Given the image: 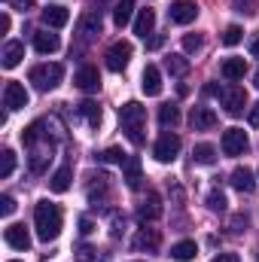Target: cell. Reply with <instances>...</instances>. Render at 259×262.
<instances>
[{
	"label": "cell",
	"instance_id": "7c38bea8",
	"mask_svg": "<svg viewBox=\"0 0 259 262\" xmlns=\"http://www.w3.org/2000/svg\"><path fill=\"white\" fill-rule=\"evenodd\" d=\"M217 113L210 110V107H192V113H189V125H192V131H210L217 128Z\"/></svg>",
	"mask_w": 259,
	"mask_h": 262
},
{
	"label": "cell",
	"instance_id": "7a4b0ae2",
	"mask_svg": "<svg viewBox=\"0 0 259 262\" xmlns=\"http://www.w3.org/2000/svg\"><path fill=\"white\" fill-rule=\"evenodd\" d=\"M119 122H122V131L128 134L131 143H143V125H146V107L137 104V101H128L119 107Z\"/></svg>",
	"mask_w": 259,
	"mask_h": 262
},
{
	"label": "cell",
	"instance_id": "44dd1931",
	"mask_svg": "<svg viewBox=\"0 0 259 262\" xmlns=\"http://www.w3.org/2000/svg\"><path fill=\"white\" fill-rule=\"evenodd\" d=\"M70 21V9L67 6H46L43 9V25L46 28H64Z\"/></svg>",
	"mask_w": 259,
	"mask_h": 262
},
{
	"label": "cell",
	"instance_id": "60d3db41",
	"mask_svg": "<svg viewBox=\"0 0 259 262\" xmlns=\"http://www.w3.org/2000/svg\"><path fill=\"white\" fill-rule=\"evenodd\" d=\"M79 232H82V235H92V232H95V223H92L89 216H79Z\"/></svg>",
	"mask_w": 259,
	"mask_h": 262
},
{
	"label": "cell",
	"instance_id": "d6a6232c",
	"mask_svg": "<svg viewBox=\"0 0 259 262\" xmlns=\"http://www.w3.org/2000/svg\"><path fill=\"white\" fill-rule=\"evenodd\" d=\"M12 171H15V152H12V149H3V152H0V177L6 180Z\"/></svg>",
	"mask_w": 259,
	"mask_h": 262
},
{
	"label": "cell",
	"instance_id": "4dcf8cb0",
	"mask_svg": "<svg viewBox=\"0 0 259 262\" xmlns=\"http://www.w3.org/2000/svg\"><path fill=\"white\" fill-rule=\"evenodd\" d=\"M159 122H162V128H174V125L180 122V110H177L174 104H165V107L159 110Z\"/></svg>",
	"mask_w": 259,
	"mask_h": 262
},
{
	"label": "cell",
	"instance_id": "ee69618b",
	"mask_svg": "<svg viewBox=\"0 0 259 262\" xmlns=\"http://www.w3.org/2000/svg\"><path fill=\"white\" fill-rule=\"evenodd\" d=\"M6 31H9V15L3 12V15H0V34H6Z\"/></svg>",
	"mask_w": 259,
	"mask_h": 262
},
{
	"label": "cell",
	"instance_id": "603a6c76",
	"mask_svg": "<svg viewBox=\"0 0 259 262\" xmlns=\"http://www.w3.org/2000/svg\"><path fill=\"white\" fill-rule=\"evenodd\" d=\"M156 28V12L153 9H137V18H134V34L146 40V34H153Z\"/></svg>",
	"mask_w": 259,
	"mask_h": 262
},
{
	"label": "cell",
	"instance_id": "277c9868",
	"mask_svg": "<svg viewBox=\"0 0 259 262\" xmlns=\"http://www.w3.org/2000/svg\"><path fill=\"white\" fill-rule=\"evenodd\" d=\"M217 98L223 101V107H226V113H229V116H241V113L247 110V92H244V85L229 82V85H223V89H220V95H217Z\"/></svg>",
	"mask_w": 259,
	"mask_h": 262
},
{
	"label": "cell",
	"instance_id": "30bf717a",
	"mask_svg": "<svg viewBox=\"0 0 259 262\" xmlns=\"http://www.w3.org/2000/svg\"><path fill=\"white\" fill-rule=\"evenodd\" d=\"M3 107L6 110H25L28 107V89L21 82H6L3 85Z\"/></svg>",
	"mask_w": 259,
	"mask_h": 262
},
{
	"label": "cell",
	"instance_id": "f907efd6",
	"mask_svg": "<svg viewBox=\"0 0 259 262\" xmlns=\"http://www.w3.org/2000/svg\"><path fill=\"white\" fill-rule=\"evenodd\" d=\"M256 262H259V253H256Z\"/></svg>",
	"mask_w": 259,
	"mask_h": 262
},
{
	"label": "cell",
	"instance_id": "6da1fadb",
	"mask_svg": "<svg viewBox=\"0 0 259 262\" xmlns=\"http://www.w3.org/2000/svg\"><path fill=\"white\" fill-rule=\"evenodd\" d=\"M34 229H37V238L40 241H55L61 235V207L52 204V201H40L34 207Z\"/></svg>",
	"mask_w": 259,
	"mask_h": 262
},
{
	"label": "cell",
	"instance_id": "ac0fdd59",
	"mask_svg": "<svg viewBox=\"0 0 259 262\" xmlns=\"http://www.w3.org/2000/svg\"><path fill=\"white\" fill-rule=\"evenodd\" d=\"M229 180H232V186H235L238 192H244V195H250V192L256 189V177H253L250 168H235Z\"/></svg>",
	"mask_w": 259,
	"mask_h": 262
},
{
	"label": "cell",
	"instance_id": "484cf974",
	"mask_svg": "<svg viewBox=\"0 0 259 262\" xmlns=\"http://www.w3.org/2000/svg\"><path fill=\"white\" fill-rule=\"evenodd\" d=\"M159 232L156 229H140L134 238V250H159Z\"/></svg>",
	"mask_w": 259,
	"mask_h": 262
},
{
	"label": "cell",
	"instance_id": "4316f807",
	"mask_svg": "<svg viewBox=\"0 0 259 262\" xmlns=\"http://www.w3.org/2000/svg\"><path fill=\"white\" fill-rule=\"evenodd\" d=\"M131 15H134V0H119V3L113 6V21H116V28H125L131 21Z\"/></svg>",
	"mask_w": 259,
	"mask_h": 262
},
{
	"label": "cell",
	"instance_id": "c3c4849f",
	"mask_svg": "<svg viewBox=\"0 0 259 262\" xmlns=\"http://www.w3.org/2000/svg\"><path fill=\"white\" fill-rule=\"evenodd\" d=\"M98 3H110V0H98Z\"/></svg>",
	"mask_w": 259,
	"mask_h": 262
},
{
	"label": "cell",
	"instance_id": "836d02e7",
	"mask_svg": "<svg viewBox=\"0 0 259 262\" xmlns=\"http://www.w3.org/2000/svg\"><path fill=\"white\" fill-rule=\"evenodd\" d=\"M76 262H110V259H107V256H98V250H95V247L82 244V247L76 250Z\"/></svg>",
	"mask_w": 259,
	"mask_h": 262
},
{
	"label": "cell",
	"instance_id": "f1b7e54d",
	"mask_svg": "<svg viewBox=\"0 0 259 262\" xmlns=\"http://www.w3.org/2000/svg\"><path fill=\"white\" fill-rule=\"evenodd\" d=\"M165 70H168L171 76H186V73H189V61H186L183 55H168V58H165Z\"/></svg>",
	"mask_w": 259,
	"mask_h": 262
},
{
	"label": "cell",
	"instance_id": "4fadbf2b",
	"mask_svg": "<svg viewBox=\"0 0 259 262\" xmlns=\"http://www.w3.org/2000/svg\"><path fill=\"white\" fill-rule=\"evenodd\" d=\"M140 89H143V95H149V98L162 95V70H159L156 64H146V67H143V76H140Z\"/></svg>",
	"mask_w": 259,
	"mask_h": 262
},
{
	"label": "cell",
	"instance_id": "8d00e7d4",
	"mask_svg": "<svg viewBox=\"0 0 259 262\" xmlns=\"http://www.w3.org/2000/svg\"><path fill=\"white\" fill-rule=\"evenodd\" d=\"M201 43H204L201 34H186V37H183V49H186V52H198Z\"/></svg>",
	"mask_w": 259,
	"mask_h": 262
},
{
	"label": "cell",
	"instance_id": "9a60e30c",
	"mask_svg": "<svg viewBox=\"0 0 259 262\" xmlns=\"http://www.w3.org/2000/svg\"><path fill=\"white\" fill-rule=\"evenodd\" d=\"M73 82H76V89H82V92H98V89H101V73H98V67L85 64V67L76 70Z\"/></svg>",
	"mask_w": 259,
	"mask_h": 262
},
{
	"label": "cell",
	"instance_id": "bcb514c9",
	"mask_svg": "<svg viewBox=\"0 0 259 262\" xmlns=\"http://www.w3.org/2000/svg\"><path fill=\"white\" fill-rule=\"evenodd\" d=\"M162 43H165V37H153V40H149V49H159Z\"/></svg>",
	"mask_w": 259,
	"mask_h": 262
},
{
	"label": "cell",
	"instance_id": "2e32d148",
	"mask_svg": "<svg viewBox=\"0 0 259 262\" xmlns=\"http://www.w3.org/2000/svg\"><path fill=\"white\" fill-rule=\"evenodd\" d=\"M159 216H162V198H159V192H149L146 201L137 207V220H140V223H153V220H159Z\"/></svg>",
	"mask_w": 259,
	"mask_h": 262
},
{
	"label": "cell",
	"instance_id": "7bdbcfd3",
	"mask_svg": "<svg viewBox=\"0 0 259 262\" xmlns=\"http://www.w3.org/2000/svg\"><path fill=\"white\" fill-rule=\"evenodd\" d=\"M250 125H256V128H259V101L250 107Z\"/></svg>",
	"mask_w": 259,
	"mask_h": 262
},
{
	"label": "cell",
	"instance_id": "e575fe53",
	"mask_svg": "<svg viewBox=\"0 0 259 262\" xmlns=\"http://www.w3.org/2000/svg\"><path fill=\"white\" fill-rule=\"evenodd\" d=\"M241 37H244V31H241L238 25H229V28L223 31V43H226V46H238Z\"/></svg>",
	"mask_w": 259,
	"mask_h": 262
},
{
	"label": "cell",
	"instance_id": "cb8c5ba5",
	"mask_svg": "<svg viewBox=\"0 0 259 262\" xmlns=\"http://www.w3.org/2000/svg\"><path fill=\"white\" fill-rule=\"evenodd\" d=\"M174 262H189L198 256V244L195 241H177L174 247H171V253H168Z\"/></svg>",
	"mask_w": 259,
	"mask_h": 262
},
{
	"label": "cell",
	"instance_id": "f35d334b",
	"mask_svg": "<svg viewBox=\"0 0 259 262\" xmlns=\"http://www.w3.org/2000/svg\"><path fill=\"white\" fill-rule=\"evenodd\" d=\"M244 229H247V216H244V213H238V216L232 220V232H235V235H241Z\"/></svg>",
	"mask_w": 259,
	"mask_h": 262
},
{
	"label": "cell",
	"instance_id": "5b68a950",
	"mask_svg": "<svg viewBox=\"0 0 259 262\" xmlns=\"http://www.w3.org/2000/svg\"><path fill=\"white\" fill-rule=\"evenodd\" d=\"M180 137L174 134V131H165L159 140H156V146H153V156H156V162H162V165H168V162H174L177 156H180Z\"/></svg>",
	"mask_w": 259,
	"mask_h": 262
},
{
	"label": "cell",
	"instance_id": "f546056e",
	"mask_svg": "<svg viewBox=\"0 0 259 262\" xmlns=\"http://www.w3.org/2000/svg\"><path fill=\"white\" fill-rule=\"evenodd\" d=\"M192 159L198 165H213V162H217V149H213L210 143H198L192 149Z\"/></svg>",
	"mask_w": 259,
	"mask_h": 262
},
{
	"label": "cell",
	"instance_id": "5bb4252c",
	"mask_svg": "<svg viewBox=\"0 0 259 262\" xmlns=\"http://www.w3.org/2000/svg\"><path fill=\"white\" fill-rule=\"evenodd\" d=\"M3 238H6V244H9L12 250H28V247H31V235H28V229H25L21 223H12V226H6Z\"/></svg>",
	"mask_w": 259,
	"mask_h": 262
},
{
	"label": "cell",
	"instance_id": "e0dca14e",
	"mask_svg": "<svg viewBox=\"0 0 259 262\" xmlns=\"http://www.w3.org/2000/svg\"><path fill=\"white\" fill-rule=\"evenodd\" d=\"M122 180H125L128 189H140L143 174H140V159H137V156H128V159L122 162Z\"/></svg>",
	"mask_w": 259,
	"mask_h": 262
},
{
	"label": "cell",
	"instance_id": "1f68e13d",
	"mask_svg": "<svg viewBox=\"0 0 259 262\" xmlns=\"http://www.w3.org/2000/svg\"><path fill=\"white\" fill-rule=\"evenodd\" d=\"M128 156L119 149V146H110V149H104V152H98V162H107V165H122Z\"/></svg>",
	"mask_w": 259,
	"mask_h": 262
},
{
	"label": "cell",
	"instance_id": "9c48e42d",
	"mask_svg": "<svg viewBox=\"0 0 259 262\" xmlns=\"http://www.w3.org/2000/svg\"><path fill=\"white\" fill-rule=\"evenodd\" d=\"M168 18L174 25H192L198 18V3H192V0H174L171 9H168Z\"/></svg>",
	"mask_w": 259,
	"mask_h": 262
},
{
	"label": "cell",
	"instance_id": "8fae6325",
	"mask_svg": "<svg viewBox=\"0 0 259 262\" xmlns=\"http://www.w3.org/2000/svg\"><path fill=\"white\" fill-rule=\"evenodd\" d=\"M101 31H104L101 12H85V15L79 18V25H76V34H79L82 40H95V37H101Z\"/></svg>",
	"mask_w": 259,
	"mask_h": 262
},
{
	"label": "cell",
	"instance_id": "f6af8a7d",
	"mask_svg": "<svg viewBox=\"0 0 259 262\" xmlns=\"http://www.w3.org/2000/svg\"><path fill=\"white\" fill-rule=\"evenodd\" d=\"M250 52H253V58H259V34L253 37V43H250Z\"/></svg>",
	"mask_w": 259,
	"mask_h": 262
},
{
	"label": "cell",
	"instance_id": "52a82bcc",
	"mask_svg": "<svg viewBox=\"0 0 259 262\" xmlns=\"http://www.w3.org/2000/svg\"><path fill=\"white\" fill-rule=\"evenodd\" d=\"M31 149V171L34 174H43L46 171V165H49V159H52V140H49V134L46 137H40L34 146H28Z\"/></svg>",
	"mask_w": 259,
	"mask_h": 262
},
{
	"label": "cell",
	"instance_id": "ba28073f",
	"mask_svg": "<svg viewBox=\"0 0 259 262\" xmlns=\"http://www.w3.org/2000/svg\"><path fill=\"white\" fill-rule=\"evenodd\" d=\"M247 146H250V140H247V131L244 128H226L223 131V152L226 156H244Z\"/></svg>",
	"mask_w": 259,
	"mask_h": 262
},
{
	"label": "cell",
	"instance_id": "83f0119b",
	"mask_svg": "<svg viewBox=\"0 0 259 262\" xmlns=\"http://www.w3.org/2000/svg\"><path fill=\"white\" fill-rule=\"evenodd\" d=\"M79 116H82L92 128H98V125H101V107H98L95 101H82V104H79Z\"/></svg>",
	"mask_w": 259,
	"mask_h": 262
},
{
	"label": "cell",
	"instance_id": "d4e9b609",
	"mask_svg": "<svg viewBox=\"0 0 259 262\" xmlns=\"http://www.w3.org/2000/svg\"><path fill=\"white\" fill-rule=\"evenodd\" d=\"M220 73H223L229 82H235V79H241V76L247 73V61H244V58H226L223 67H220Z\"/></svg>",
	"mask_w": 259,
	"mask_h": 262
},
{
	"label": "cell",
	"instance_id": "ab89813d",
	"mask_svg": "<svg viewBox=\"0 0 259 262\" xmlns=\"http://www.w3.org/2000/svg\"><path fill=\"white\" fill-rule=\"evenodd\" d=\"M12 9H18V12H28L31 6H34V0H6Z\"/></svg>",
	"mask_w": 259,
	"mask_h": 262
},
{
	"label": "cell",
	"instance_id": "ffe728a7",
	"mask_svg": "<svg viewBox=\"0 0 259 262\" xmlns=\"http://www.w3.org/2000/svg\"><path fill=\"white\" fill-rule=\"evenodd\" d=\"M58 34H49V31H37L34 34V49L40 52V55H52V52H58Z\"/></svg>",
	"mask_w": 259,
	"mask_h": 262
},
{
	"label": "cell",
	"instance_id": "b9f144b4",
	"mask_svg": "<svg viewBox=\"0 0 259 262\" xmlns=\"http://www.w3.org/2000/svg\"><path fill=\"white\" fill-rule=\"evenodd\" d=\"M210 262H241V259H238V253H217Z\"/></svg>",
	"mask_w": 259,
	"mask_h": 262
},
{
	"label": "cell",
	"instance_id": "8992f818",
	"mask_svg": "<svg viewBox=\"0 0 259 262\" xmlns=\"http://www.w3.org/2000/svg\"><path fill=\"white\" fill-rule=\"evenodd\" d=\"M131 52H134V49H131L128 40H116V43L107 49V55H104V58H107V70H113V73L125 70L128 61H131Z\"/></svg>",
	"mask_w": 259,
	"mask_h": 262
},
{
	"label": "cell",
	"instance_id": "3957f363",
	"mask_svg": "<svg viewBox=\"0 0 259 262\" xmlns=\"http://www.w3.org/2000/svg\"><path fill=\"white\" fill-rule=\"evenodd\" d=\"M28 79L34 82L37 92H52V89L64 79V67L55 64V61H52V64H37V67H31Z\"/></svg>",
	"mask_w": 259,
	"mask_h": 262
},
{
	"label": "cell",
	"instance_id": "7402d4cb",
	"mask_svg": "<svg viewBox=\"0 0 259 262\" xmlns=\"http://www.w3.org/2000/svg\"><path fill=\"white\" fill-rule=\"evenodd\" d=\"M70 183H73V168H70V165H61V168L49 177V189H52V192H58V195L70 189Z\"/></svg>",
	"mask_w": 259,
	"mask_h": 262
},
{
	"label": "cell",
	"instance_id": "7dc6e473",
	"mask_svg": "<svg viewBox=\"0 0 259 262\" xmlns=\"http://www.w3.org/2000/svg\"><path fill=\"white\" fill-rule=\"evenodd\" d=\"M256 89H259V70H256Z\"/></svg>",
	"mask_w": 259,
	"mask_h": 262
},
{
	"label": "cell",
	"instance_id": "681fc988",
	"mask_svg": "<svg viewBox=\"0 0 259 262\" xmlns=\"http://www.w3.org/2000/svg\"><path fill=\"white\" fill-rule=\"evenodd\" d=\"M9 262H21V259H9Z\"/></svg>",
	"mask_w": 259,
	"mask_h": 262
},
{
	"label": "cell",
	"instance_id": "d6986e66",
	"mask_svg": "<svg viewBox=\"0 0 259 262\" xmlns=\"http://www.w3.org/2000/svg\"><path fill=\"white\" fill-rule=\"evenodd\" d=\"M0 58H3V67H6V70L18 67V64H21V58H25V43H18V40H9V43L3 46Z\"/></svg>",
	"mask_w": 259,
	"mask_h": 262
},
{
	"label": "cell",
	"instance_id": "d590c367",
	"mask_svg": "<svg viewBox=\"0 0 259 262\" xmlns=\"http://www.w3.org/2000/svg\"><path fill=\"white\" fill-rule=\"evenodd\" d=\"M207 207H210L213 213H223V210H226V195H223L220 189H213V192L207 195Z\"/></svg>",
	"mask_w": 259,
	"mask_h": 262
},
{
	"label": "cell",
	"instance_id": "74e56055",
	"mask_svg": "<svg viewBox=\"0 0 259 262\" xmlns=\"http://www.w3.org/2000/svg\"><path fill=\"white\" fill-rule=\"evenodd\" d=\"M12 210H15V198L3 195L0 198V213H3V216H12Z\"/></svg>",
	"mask_w": 259,
	"mask_h": 262
}]
</instances>
